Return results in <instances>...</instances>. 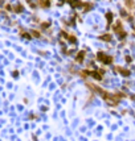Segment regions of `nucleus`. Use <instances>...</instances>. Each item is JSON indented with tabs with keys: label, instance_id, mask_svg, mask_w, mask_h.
<instances>
[{
	"label": "nucleus",
	"instance_id": "f257e3e1",
	"mask_svg": "<svg viewBox=\"0 0 135 141\" xmlns=\"http://www.w3.org/2000/svg\"><path fill=\"white\" fill-rule=\"evenodd\" d=\"M86 55H87L86 50H78L77 53H76V55H74V62L76 63H83Z\"/></svg>",
	"mask_w": 135,
	"mask_h": 141
},
{
	"label": "nucleus",
	"instance_id": "f03ea898",
	"mask_svg": "<svg viewBox=\"0 0 135 141\" xmlns=\"http://www.w3.org/2000/svg\"><path fill=\"white\" fill-rule=\"evenodd\" d=\"M113 71H117V73H119L122 76H124V78H129V76L131 75V71H130L129 69L122 67V66H114V67H113Z\"/></svg>",
	"mask_w": 135,
	"mask_h": 141
},
{
	"label": "nucleus",
	"instance_id": "7ed1b4c3",
	"mask_svg": "<svg viewBox=\"0 0 135 141\" xmlns=\"http://www.w3.org/2000/svg\"><path fill=\"white\" fill-rule=\"evenodd\" d=\"M113 38H114L113 34L109 33V32H105V33H102V34L98 36V40H99V41H103V42H111Z\"/></svg>",
	"mask_w": 135,
	"mask_h": 141
},
{
	"label": "nucleus",
	"instance_id": "20e7f679",
	"mask_svg": "<svg viewBox=\"0 0 135 141\" xmlns=\"http://www.w3.org/2000/svg\"><path fill=\"white\" fill-rule=\"evenodd\" d=\"M50 3H52V0H37V5L40 7V8H49L50 7Z\"/></svg>",
	"mask_w": 135,
	"mask_h": 141
},
{
	"label": "nucleus",
	"instance_id": "39448f33",
	"mask_svg": "<svg viewBox=\"0 0 135 141\" xmlns=\"http://www.w3.org/2000/svg\"><path fill=\"white\" fill-rule=\"evenodd\" d=\"M105 17H106V20H107V28H109L113 24V21H114V13H113V12H106Z\"/></svg>",
	"mask_w": 135,
	"mask_h": 141
},
{
	"label": "nucleus",
	"instance_id": "423d86ee",
	"mask_svg": "<svg viewBox=\"0 0 135 141\" xmlns=\"http://www.w3.org/2000/svg\"><path fill=\"white\" fill-rule=\"evenodd\" d=\"M113 63H114V57H113L111 54H107L106 58H105V61H103V65H106V66H111Z\"/></svg>",
	"mask_w": 135,
	"mask_h": 141
},
{
	"label": "nucleus",
	"instance_id": "0eeeda50",
	"mask_svg": "<svg viewBox=\"0 0 135 141\" xmlns=\"http://www.w3.org/2000/svg\"><path fill=\"white\" fill-rule=\"evenodd\" d=\"M106 55H107L106 51H98V53H97V61H98V62H101V63H103Z\"/></svg>",
	"mask_w": 135,
	"mask_h": 141
},
{
	"label": "nucleus",
	"instance_id": "6e6552de",
	"mask_svg": "<svg viewBox=\"0 0 135 141\" xmlns=\"http://www.w3.org/2000/svg\"><path fill=\"white\" fill-rule=\"evenodd\" d=\"M69 44H73V45H76V44H78V40H77V37L74 36V34H72V33H69V36H68V40H66Z\"/></svg>",
	"mask_w": 135,
	"mask_h": 141
},
{
	"label": "nucleus",
	"instance_id": "1a4fd4ad",
	"mask_svg": "<svg viewBox=\"0 0 135 141\" xmlns=\"http://www.w3.org/2000/svg\"><path fill=\"white\" fill-rule=\"evenodd\" d=\"M13 12H16V13H21V12H24V5H23L21 3L15 4V7H13Z\"/></svg>",
	"mask_w": 135,
	"mask_h": 141
},
{
	"label": "nucleus",
	"instance_id": "9d476101",
	"mask_svg": "<svg viewBox=\"0 0 135 141\" xmlns=\"http://www.w3.org/2000/svg\"><path fill=\"white\" fill-rule=\"evenodd\" d=\"M124 5L127 9H134L135 8V1L134 0H124Z\"/></svg>",
	"mask_w": 135,
	"mask_h": 141
},
{
	"label": "nucleus",
	"instance_id": "9b49d317",
	"mask_svg": "<svg viewBox=\"0 0 135 141\" xmlns=\"http://www.w3.org/2000/svg\"><path fill=\"white\" fill-rule=\"evenodd\" d=\"M50 28V21H44V23H40V29L41 30H48Z\"/></svg>",
	"mask_w": 135,
	"mask_h": 141
},
{
	"label": "nucleus",
	"instance_id": "f8f14e48",
	"mask_svg": "<svg viewBox=\"0 0 135 141\" xmlns=\"http://www.w3.org/2000/svg\"><path fill=\"white\" fill-rule=\"evenodd\" d=\"M92 8H93V4L92 3H83V5H82V12H89V11H92Z\"/></svg>",
	"mask_w": 135,
	"mask_h": 141
},
{
	"label": "nucleus",
	"instance_id": "ddd939ff",
	"mask_svg": "<svg viewBox=\"0 0 135 141\" xmlns=\"http://www.w3.org/2000/svg\"><path fill=\"white\" fill-rule=\"evenodd\" d=\"M31 34H32V37H35V38H41V37H43L41 32H40V30H36V29L31 30Z\"/></svg>",
	"mask_w": 135,
	"mask_h": 141
},
{
	"label": "nucleus",
	"instance_id": "4468645a",
	"mask_svg": "<svg viewBox=\"0 0 135 141\" xmlns=\"http://www.w3.org/2000/svg\"><path fill=\"white\" fill-rule=\"evenodd\" d=\"M20 36L23 37V38H27V40H31V38H32L31 32H25V30H21V32H20Z\"/></svg>",
	"mask_w": 135,
	"mask_h": 141
},
{
	"label": "nucleus",
	"instance_id": "2eb2a0df",
	"mask_svg": "<svg viewBox=\"0 0 135 141\" xmlns=\"http://www.w3.org/2000/svg\"><path fill=\"white\" fill-rule=\"evenodd\" d=\"M129 15H130V13L126 11V9H121V16H122V17H124V19H127V17H129Z\"/></svg>",
	"mask_w": 135,
	"mask_h": 141
},
{
	"label": "nucleus",
	"instance_id": "dca6fc26",
	"mask_svg": "<svg viewBox=\"0 0 135 141\" xmlns=\"http://www.w3.org/2000/svg\"><path fill=\"white\" fill-rule=\"evenodd\" d=\"M124 61H126L127 63H131V62H132V57H130V55H124Z\"/></svg>",
	"mask_w": 135,
	"mask_h": 141
},
{
	"label": "nucleus",
	"instance_id": "f3484780",
	"mask_svg": "<svg viewBox=\"0 0 135 141\" xmlns=\"http://www.w3.org/2000/svg\"><path fill=\"white\" fill-rule=\"evenodd\" d=\"M65 1H66V0H58V3H57V5H64V3H65Z\"/></svg>",
	"mask_w": 135,
	"mask_h": 141
},
{
	"label": "nucleus",
	"instance_id": "a211bd4d",
	"mask_svg": "<svg viewBox=\"0 0 135 141\" xmlns=\"http://www.w3.org/2000/svg\"><path fill=\"white\" fill-rule=\"evenodd\" d=\"M25 1H27L28 4H31V3H32V0H25Z\"/></svg>",
	"mask_w": 135,
	"mask_h": 141
},
{
	"label": "nucleus",
	"instance_id": "6ab92c4d",
	"mask_svg": "<svg viewBox=\"0 0 135 141\" xmlns=\"http://www.w3.org/2000/svg\"><path fill=\"white\" fill-rule=\"evenodd\" d=\"M132 30H134V33H135V25H132Z\"/></svg>",
	"mask_w": 135,
	"mask_h": 141
}]
</instances>
